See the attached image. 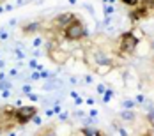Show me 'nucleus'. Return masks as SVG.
Wrapping results in <instances>:
<instances>
[{"mask_svg": "<svg viewBox=\"0 0 154 136\" xmlns=\"http://www.w3.org/2000/svg\"><path fill=\"white\" fill-rule=\"evenodd\" d=\"M4 11H5V7H2V5H0V14H2Z\"/></svg>", "mask_w": 154, "mask_h": 136, "instance_id": "nucleus-41", "label": "nucleus"}, {"mask_svg": "<svg viewBox=\"0 0 154 136\" xmlns=\"http://www.w3.org/2000/svg\"><path fill=\"white\" fill-rule=\"evenodd\" d=\"M4 80H5V74H4V73H0V81H4Z\"/></svg>", "mask_w": 154, "mask_h": 136, "instance_id": "nucleus-39", "label": "nucleus"}, {"mask_svg": "<svg viewBox=\"0 0 154 136\" xmlns=\"http://www.w3.org/2000/svg\"><path fill=\"white\" fill-rule=\"evenodd\" d=\"M137 106V101H133V99H124L122 101V108L124 110H133Z\"/></svg>", "mask_w": 154, "mask_h": 136, "instance_id": "nucleus-12", "label": "nucleus"}, {"mask_svg": "<svg viewBox=\"0 0 154 136\" xmlns=\"http://www.w3.org/2000/svg\"><path fill=\"white\" fill-rule=\"evenodd\" d=\"M89 113H91V117H96V115H97V110H91Z\"/></svg>", "mask_w": 154, "mask_h": 136, "instance_id": "nucleus-37", "label": "nucleus"}, {"mask_svg": "<svg viewBox=\"0 0 154 136\" xmlns=\"http://www.w3.org/2000/svg\"><path fill=\"white\" fill-rule=\"evenodd\" d=\"M105 92H106V87H105L103 83H99V85H97V94H105Z\"/></svg>", "mask_w": 154, "mask_h": 136, "instance_id": "nucleus-23", "label": "nucleus"}, {"mask_svg": "<svg viewBox=\"0 0 154 136\" xmlns=\"http://www.w3.org/2000/svg\"><path fill=\"white\" fill-rule=\"evenodd\" d=\"M11 89H13V83H11L9 80L0 81V90H11Z\"/></svg>", "mask_w": 154, "mask_h": 136, "instance_id": "nucleus-15", "label": "nucleus"}, {"mask_svg": "<svg viewBox=\"0 0 154 136\" xmlns=\"http://www.w3.org/2000/svg\"><path fill=\"white\" fill-rule=\"evenodd\" d=\"M14 55H16V59H18V60H23V59H25V53L21 51V46H18V48H16Z\"/></svg>", "mask_w": 154, "mask_h": 136, "instance_id": "nucleus-18", "label": "nucleus"}, {"mask_svg": "<svg viewBox=\"0 0 154 136\" xmlns=\"http://www.w3.org/2000/svg\"><path fill=\"white\" fill-rule=\"evenodd\" d=\"M2 30H4V27H0V32H2Z\"/></svg>", "mask_w": 154, "mask_h": 136, "instance_id": "nucleus-44", "label": "nucleus"}, {"mask_svg": "<svg viewBox=\"0 0 154 136\" xmlns=\"http://www.w3.org/2000/svg\"><path fill=\"white\" fill-rule=\"evenodd\" d=\"M32 122H34V124H37V125H39V124H41V119H39V117H37V115H35V117H34V119H32Z\"/></svg>", "mask_w": 154, "mask_h": 136, "instance_id": "nucleus-34", "label": "nucleus"}, {"mask_svg": "<svg viewBox=\"0 0 154 136\" xmlns=\"http://www.w3.org/2000/svg\"><path fill=\"white\" fill-rule=\"evenodd\" d=\"M69 83H71V85H80V83H78V78H76V76H71V78H69Z\"/></svg>", "mask_w": 154, "mask_h": 136, "instance_id": "nucleus-27", "label": "nucleus"}, {"mask_svg": "<svg viewBox=\"0 0 154 136\" xmlns=\"http://www.w3.org/2000/svg\"><path fill=\"white\" fill-rule=\"evenodd\" d=\"M85 55H87V53H85V50H82V48H78V50H75V51L71 53V57H75V59H80V60H82V59L85 60Z\"/></svg>", "mask_w": 154, "mask_h": 136, "instance_id": "nucleus-11", "label": "nucleus"}, {"mask_svg": "<svg viewBox=\"0 0 154 136\" xmlns=\"http://www.w3.org/2000/svg\"><path fill=\"white\" fill-rule=\"evenodd\" d=\"M0 2H4V0H0Z\"/></svg>", "mask_w": 154, "mask_h": 136, "instance_id": "nucleus-45", "label": "nucleus"}, {"mask_svg": "<svg viewBox=\"0 0 154 136\" xmlns=\"http://www.w3.org/2000/svg\"><path fill=\"white\" fill-rule=\"evenodd\" d=\"M138 44V41L131 35V32H126L121 35L119 39V48H121V53L126 55V53H135V48Z\"/></svg>", "mask_w": 154, "mask_h": 136, "instance_id": "nucleus-4", "label": "nucleus"}, {"mask_svg": "<svg viewBox=\"0 0 154 136\" xmlns=\"http://www.w3.org/2000/svg\"><path fill=\"white\" fill-rule=\"evenodd\" d=\"M41 44H43V39H41V37H35V39H34V46H35V48H39Z\"/></svg>", "mask_w": 154, "mask_h": 136, "instance_id": "nucleus-24", "label": "nucleus"}, {"mask_svg": "<svg viewBox=\"0 0 154 136\" xmlns=\"http://www.w3.org/2000/svg\"><path fill=\"white\" fill-rule=\"evenodd\" d=\"M37 136H57L55 134V127H46L41 133H37Z\"/></svg>", "mask_w": 154, "mask_h": 136, "instance_id": "nucleus-14", "label": "nucleus"}, {"mask_svg": "<svg viewBox=\"0 0 154 136\" xmlns=\"http://www.w3.org/2000/svg\"><path fill=\"white\" fill-rule=\"evenodd\" d=\"M75 20H76V16L73 14V13H64V14L57 16V18L51 21V25H53V29H66V27L71 25Z\"/></svg>", "mask_w": 154, "mask_h": 136, "instance_id": "nucleus-5", "label": "nucleus"}, {"mask_svg": "<svg viewBox=\"0 0 154 136\" xmlns=\"http://www.w3.org/2000/svg\"><path fill=\"white\" fill-rule=\"evenodd\" d=\"M151 50H154V39L151 41Z\"/></svg>", "mask_w": 154, "mask_h": 136, "instance_id": "nucleus-42", "label": "nucleus"}, {"mask_svg": "<svg viewBox=\"0 0 154 136\" xmlns=\"http://www.w3.org/2000/svg\"><path fill=\"white\" fill-rule=\"evenodd\" d=\"M131 35H133V37H135L137 41H143V32L140 30L138 27H135V29L131 30Z\"/></svg>", "mask_w": 154, "mask_h": 136, "instance_id": "nucleus-13", "label": "nucleus"}, {"mask_svg": "<svg viewBox=\"0 0 154 136\" xmlns=\"http://www.w3.org/2000/svg\"><path fill=\"white\" fill-rule=\"evenodd\" d=\"M37 115V108L35 106H20L14 113V122H18L20 125H25Z\"/></svg>", "mask_w": 154, "mask_h": 136, "instance_id": "nucleus-3", "label": "nucleus"}, {"mask_svg": "<svg viewBox=\"0 0 154 136\" xmlns=\"http://www.w3.org/2000/svg\"><path fill=\"white\" fill-rule=\"evenodd\" d=\"M124 5H129V7H135V5H138V0H122Z\"/></svg>", "mask_w": 154, "mask_h": 136, "instance_id": "nucleus-20", "label": "nucleus"}, {"mask_svg": "<svg viewBox=\"0 0 154 136\" xmlns=\"http://www.w3.org/2000/svg\"><path fill=\"white\" fill-rule=\"evenodd\" d=\"M41 23L39 21H34V23H27L25 27H23V34H34V32H39L41 30Z\"/></svg>", "mask_w": 154, "mask_h": 136, "instance_id": "nucleus-9", "label": "nucleus"}, {"mask_svg": "<svg viewBox=\"0 0 154 136\" xmlns=\"http://www.w3.org/2000/svg\"><path fill=\"white\" fill-rule=\"evenodd\" d=\"M113 13H115V7H113V5H105V16H106V18H112Z\"/></svg>", "mask_w": 154, "mask_h": 136, "instance_id": "nucleus-17", "label": "nucleus"}, {"mask_svg": "<svg viewBox=\"0 0 154 136\" xmlns=\"http://www.w3.org/2000/svg\"><path fill=\"white\" fill-rule=\"evenodd\" d=\"M7 37H9V34H7L5 30H2V32H0V41H5Z\"/></svg>", "mask_w": 154, "mask_h": 136, "instance_id": "nucleus-26", "label": "nucleus"}, {"mask_svg": "<svg viewBox=\"0 0 154 136\" xmlns=\"http://www.w3.org/2000/svg\"><path fill=\"white\" fill-rule=\"evenodd\" d=\"M51 115H55V113H53V110H51V108H48V110H46V117H51Z\"/></svg>", "mask_w": 154, "mask_h": 136, "instance_id": "nucleus-36", "label": "nucleus"}, {"mask_svg": "<svg viewBox=\"0 0 154 136\" xmlns=\"http://www.w3.org/2000/svg\"><path fill=\"white\" fill-rule=\"evenodd\" d=\"M2 133H4V127H0V134H2Z\"/></svg>", "mask_w": 154, "mask_h": 136, "instance_id": "nucleus-43", "label": "nucleus"}, {"mask_svg": "<svg viewBox=\"0 0 154 136\" xmlns=\"http://www.w3.org/2000/svg\"><path fill=\"white\" fill-rule=\"evenodd\" d=\"M21 90H23V94H25V95H29V94L32 92V85H30V83H25V85L21 87Z\"/></svg>", "mask_w": 154, "mask_h": 136, "instance_id": "nucleus-19", "label": "nucleus"}, {"mask_svg": "<svg viewBox=\"0 0 154 136\" xmlns=\"http://www.w3.org/2000/svg\"><path fill=\"white\" fill-rule=\"evenodd\" d=\"M30 78H32V80H41V74H39V71H34V73L30 74Z\"/></svg>", "mask_w": 154, "mask_h": 136, "instance_id": "nucleus-25", "label": "nucleus"}, {"mask_svg": "<svg viewBox=\"0 0 154 136\" xmlns=\"http://www.w3.org/2000/svg\"><path fill=\"white\" fill-rule=\"evenodd\" d=\"M87 29L83 27V23L80 21V20H75L71 25H67L66 29H64V37L67 39V41H80V39H83V37H87Z\"/></svg>", "mask_w": 154, "mask_h": 136, "instance_id": "nucleus-1", "label": "nucleus"}, {"mask_svg": "<svg viewBox=\"0 0 154 136\" xmlns=\"http://www.w3.org/2000/svg\"><path fill=\"white\" fill-rule=\"evenodd\" d=\"M91 59L94 60V65H97V64H112V59L108 57L105 51H101V50H96L91 53Z\"/></svg>", "mask_w": 154, "mask_h": 136, "instance_id": "nucleus-6", "label": "nucleus"}, {"mask_svg": "<svg viewBox=\"0 0 154 136\" xmlns=\"http://www.w3.org/2000/svg\"><path fill=\"white\" fill-rule=\"evenodd\" d=\"M143 101H145V97H143V95H142V94H140V95H137V103H140V104H142V103H143Z\"/></svg>", "mask_w": 154, "mask_h": 136, "instance_id": "nucleus-30", "label": "nucleus"}, {"mask_svg": "<svg viewBox=\"0 0 154 136\" xmlns=\"http://www.w3.org/2000/svg\"><path fill=\"white\" fill-rule=\"evenodd\" d=\"M37 65H39V64H37L35 60H30V62H29V67H30V69H37Z\"/></svg>", "mask_w": 154, "mask_h": 136, "instance_id": "nucleus-29", "label": "nucleus"}, {"mask_svg": "<svg viewBox=\"0 0 154 136\" xmlns=\"http://www.w3.org/2000/svg\"><path fill=\"white\" fill-rule=\"evenodd\" d=\"M9 74H11V76H16V74H18V71H16V69H11V73H9Z\"/></svg>", "mask_w": 154, "mask_h": 136, "instance_id": "nucleus-38", "label": "nucleus"}, {"mask_svg": "<svg viewBox=\"0 0 154 136\" xmlns=\"http://www.w3.org/2000/svg\"><path fill=\"white\" fill-rule=\"evenodd\" d=\"M112 69H113V62H112V64H97V65H94V73L99 74V76L110 74Z\"/></svg>", "mask_w": 154, "mask_h": 136, "instance_id": "nucleus-7", "label": "nucleus"}, {"mask_svg": "<svg viewBox=\"0 0 154 136\" xmlns=\"http://www.w3.org/2000/svg\"><path fill=\"white\" fill-rule=\"evenodd\" d=\"M4 65H5V62H4V60H0V69H4Z\"/></svg>", "mask_w": 154, "mask_h": 136, "instance_id": "nucleus-40", "label": "nucleus"}, {"mask_svg": "<svg viewBox=\"0 0 154 136\" xmlns=\"http://www.w3.org/2000/svg\"><path fill=\"white\" fill-rule=\"evenodd\" d=\"M82 134L83 136H105L97 127H92V125H85V127L82 129Z\"/></svg>", "mask_w": 154, "mask_h": 136, "instance_id": "nucleus-8", "label": "nucleus"}, {"mask_svg": "<svg viewBox=\"0 0 154 136\" xmlns=\"http://www.w3.org/2000/svg\"><path fill=\"white\" fill-rule=\"evenodd\" d=\"M149 120H154V108L149 110Z\"/></svg>", "mask_w": 154, "mask_h": 136, "instance_id": "nucleus-32", "label": "nucleus"}, {"mask_svg": "<svg viewBox=\"0 0 154 136\" xmlns=\"http://www.w3.org/2000/svg\"><path fill=\"white\" fill-rule=\"evenodd\" d=\"M48 55H50V59L53 62H57L59 65H64L66 62H69V57H71V53L69 51H64L59 43H51V44H48Z\"/></svg>", "mask_w": 154, "mask_h": 136, "instance_id": "nucleus-2", "label": "nucleus"}, {"mask_svg": "<svg viewBox=\"0 0 154 136\" xmlns=\"http://www.w3.org/2000/svg\"><path fill=\"white\" fill-rule=\"evenodd\" d=\"M27 97H29V99H30V101H37V99H39V95H37V94H29V95H27Z\"/></svg>", "mask_w": 154, "mask_h": 136, "instance_id": "nucleus-28", "label": "nucleus"}, {"mask_svg": "<svg viewBox=\"0 0 154 136\" xmlns=\"http://www.w3.org/2000/svg\"><path fill=\"white\" fill-rule=\"evenodd\" d=\"M112 97H113V90L112 89H106V92L103 94V103H110Z\"/></svg>", "mask_w": 154, "mask_h": 136, "instance_id": "nucleus-16", "label": "nucleus"}, {"mask_svg": "<svg viewBox=\"0 0 154 136\" xmlns=\"http://www.w3.org/2000/svg\"><path fill=\"white\" fill-rule=\"evenodd\" d=\"M29 2H32V0H29Z\"/></svg>", "mask_w": 154, "mask_h": 136, "instance_id": "nucleus-46", "label": "nucleus"}, {"mask_svg": "<svg viewBox=\"0 0 154 136\" xmlns=\"http://www.w3.org/2000/svg\"><path fill=\"white\" fill-rule=\"evenodd\" d=\"M83 9H87L89 11V14H94V7L91 4H83Z\"/></svg>", "mask_w": 154, "mask_h": 136, "instance_id": "nucleus-22", "label": "nucleus"}, {"mask_svg": "<svg viewBox=\"0 0 154 136\" xmlns=\"http://www.w3.org/2000/svg\"><path fill=\"white\" fill-rule=\"evenodd\" d=\"M67 117H69V113H67V111H64V113H60V117H59V119H60V120H66Z\"/></svg>", "mask_w": 154, "mask_h": 136, "instance_id": "nucleus-31", "label": "nucleus"}, {"mask_svg": "<svg viewBox=\"0 0 154 136\" xmlns=\"http://www.w3.org/2000/svg\"><path fill=\"white\" fill-rule=\"evenodd\" d=\"M83 83H85V85H91V83H92V76L91 74L83 76Z\"/></svg>", "mask_w": 154, "mask_h": 136, "instance_id": "nucleus-21", "label": "nucleus"}, {"mask_svg": "<svg viewBox=\"0 0 154 136\" xmlns=\"http://www.w3.org/2000/svg\"><path fill=\"white\" fill-rule=\"evenodd\" d=\"M75 103H76V104H82V103H83V99L78 95V97H75Z\"/></svg>", "mask_w": 154, "mask_h": 136, "instance_id": "nucleus-35", "label": "nucleus"}, {"mask_svg": "<svg viewBox=\"0 0 154 136\" xmlns=\"http://www.w3.org/2000/svg\"><path fill=\"white\" fill-rule=\"evenodd\" d=\"M9 94H11L9 90H2V97H4V99H7V97H9Z\"/></svg>", "mask_w": 154, "mask_h": 136, "instance_id": "nucleus-33", "label": "nucleus"}, {"mask_svg": "<svg viewBox=\"0 0 154 136\" xmlns=\"http://www.w3.org/2000/svg\"><path fill=\"white\" fill-rule=\"evenodd\" d=\"M121 119L122 120H135L137 119V113L133 111V110H124V111H121Z\"/></svg>", "mask_w": 154, "mask_h": 136, "instance_id": "nucleus-10", "label": "nucleus"}]
</instances>
